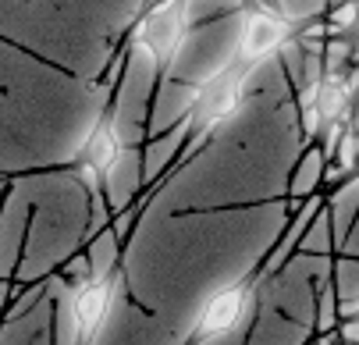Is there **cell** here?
I'll return each instance as SVG.
<instances>
[{"label": "cell", "instance_id": "1", "mask_svg": "<svg viewBox=\"0 0 359 345\" xmlns=\"http://www.w3.org/2000/svg\"><path fill=\"white\" fill-rule=\"evenodd\" d=\"M252 306H256V295L249 292V285H231V288L217 292L199 313L196 341H210V338H224V334L238 331Z\"/></svg>", "mask_w": 359, "mask_h": 345}, {"label": "cell", "instance_id": "2", "mask_svg": "<svg viewBox=\"0 0 359 345\" xmlns=\"http://www.w3.org/2000/svg\"><path fill=\"white\" fill-rule=\"evenodd\" d=\"M182 29H185V0H168V4L146 15V22L139 25V39L146 43L153 61L168 65L182 43Z\"/></svg>", "mask_w": 359, "mask_h": 345}, {"label": "cell", "instance_id": "3", "mask_svg": "<svg viewBox=\"0 0 359 345\" xmlns=\"http://www.w3.org/2000/svg\"><path fill=\"white\" fill-rule=\"evenodd\" d=\"M242 93H245V68H235V72H228V75H217L207 89L199 93L189 125H199L203 132H210L224 114H231V111L238 107Z\"/></svg>", "mask_w": 359, "mask_h": 345}, {"label": "cell", "instance_id": "4", "mask_svg": "<svg viewBox=\"0 0 359 345\" xmlns=\"http://www.w3.org/2000/svg\"><path fill=\"white\" fill-rule=\"evenodd\" d=\"M111 310V281H93L82 292H75V303H72V317H75V334L79 345H93L100 324H104Z\"/></svg>", "mask_w": 359, "mask_h": 345}, {"label": "cell", "instance_id": "5", "mask_svg": "<svg viewBox=\"0 0 359 345\" xmlns=\"http://www.w3.org/2000/svg\"><path fill=\"white\" fill-rule=\"evenodd\" d=\"M285 36H288V25H285V22H278V18H271V15H264V11H256V15L245 22V29H242L238 58H242L245 65L260 61V58H267L271 50H278V46L285 43Z\"/></svg>", "mask_w": 359, "mask_h": 345}, {"label": "cell", "instance_id": "6", "mask_svg": "<svg viewBox=\"0 0 359 345\" xmlns=\"http://www.w3.org/2000/svg\"><path fill=\"white\" fill-rule=\"evenodd\" d=\"M121 146H125V139H121L118 125H100L93 132L89 146H86V168H93V171H114L118 161H121Z\"/></svg>", "mask_w": 359, "mask_h": 345}, {"label": "cell", "instance_id": "7", "mask_svg": "<svg viewBox=\"0 0 359 345\" xmlns=\"http://www.w3.org/2000/svg\"><path fill=\"white\" fill-rule=\"evenodd\" d=\"M355 22H359V8H355V4H341V8L331 11V29H327V32L338 36L341 29H348V25H355Z\"/></svg>", "mask_w": 359, "mask_h": 345}, {"label": "cell", "instance_id": "8", "mask_svg": "<svg viewBox=\"0 0 359 345\" xmlns=\"http://www.w3.org/2000/svg\"><path fill=\"white\" fill-rule=\"evenodd\" d=\"M338 338H345L348 345H359V317H348V320L338 327Z\"/></svg>", "mask_w": 359, "mask_h": 345}, {"label": "cell", "instance_id": "9", "mask_svg": "<svg viewBox=\"0 0 359 345\" xmlns=\"http://www.w3.org/2000/svg\"><path fill=\"white\" fill-rule=\"evenodd\" d=\"M341 313H345V317H359V299H355V303H345Z\"/></svg>", "mask_w": 359, "mask_h": 345}, {"label": "cell", "instance_id": "10", "mask_svg": "<svg viewBox=\"0 0 359 345\" xmlns=\"http://www.w3.org/2000/svg\"><path fill=\"white\" fill-rule=\"evenodd\" d=\"M256 4H264V0H256Z\"/></svg>", "mask_w": 359, "mask_h": 345}]
</instances>
